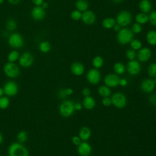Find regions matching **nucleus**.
I'll list each match as a JSON object with an SVG mask.
<instances>
[{"label": "nucleus", "mask_w": 156, "mask_h": 156, "mask_svg": "<svg viewBox=\"0 0 156 156\" xmlns=\"http://www.w3.org/2000/svg\"><path fill=\"white\" fill-rule=\"evenodd\" d=\"M133 36L134 34L131 29L124 27L121 29V30L118 32L116 40L120 44L124 45L129 43L133 39Z\"/></svg>", "instance_id": "1"}, {"label": "nucleus", "mask_w": 156, "mask_h": 156, "mask_svg": "<svg viewBox=\"0 0 156 156\" xmlns=\"http://www.w3.org/2000/svg\"><path fill=\"white\" fill-rule=\"evenodd\" d=\"M9 156H29V151L23 144L19 143H13L9 147Z\"/></svg>", "instance_id": "2"}, {"label": "nucleus", "mask_w": 156, "mask_h": 156, "mask_svg": "<svg viewBox=\"0 0 156 156\" xmlns=\"http://www.w3.org/2000/svg\"><path fill=\"white\" fill-rule=\"evenodd\" d=\"M60 114L65 118L72 116L75 111L74 103L71 100L63 101L59 106Z\"/></svg>", "instance_id": "3"}, {"label": "nucleus", "mask_w": 156, "mask_h": 156, "mask_svg": "<svg viewBox=\"0 0 156 156\" xmlns=\"http://www.w3.org/2000/svg\"><path fill=\"white\" fill-rule=\"evenodd\" d=\"M132 20V15L131 13L127 10H122L119 12L116 17V22L121 27L129 26Z\"/></svg>", "instance_id": "4"}, {"label": "nucleus", "mask_w": 156, "mask_h": 156, "mask_svg": "<svg viewBox=\"0 0 156 156\" xmlns=\"http://www.w3.org/2000/svg\"><path fill=\"white\" fill-rule=\"evenodd\" d=\"M112 104L118 108H122L127 104V98L126 96L120 92L114 93L112 98Z\"/></svg>", "instance_id": "5"}, {"label": "nucleus", "mask_w": 156, "mask_h": 156, "mask_svg": "<svg viewBox=\"0 0 156 156\" xmlns=\"http://www.w3.org/2000/svg\"><path fill=\"white\" fill-rule=\"evenodd\" d=\"M4 71L6 76L10 78H15L20 74L19 68L13 62L6 63L4 68Z\"/></svg>", "instance_id": "6"}, {"label": "nucleus", "mask_w": 156, "mask_h": 156, "mask_svg": "<svg viewBox=\"0 0 156 156\" xmlns=\"http://www.w3.org/2000/svg\"><path fill=\"white\" fill-rule=\"evenodd\" d=\"M87 80L93 85L98 84L101 79V76L99 71L96 68L90 69L87 73Z\"/></svg>", "instance_id": "7"}, {"label": "nucleus", "mask_w": 156, "mask_h": 156, "mask_svg": "<svg viewBox=\"0 0 156 156\" xmlns=\"http://www.w3.org/2000/svg\"><path fill=\"white\" fill-rule=\"evenodd\" d=\"M127 71L130 75H137L141 71V65L136 60H129L127 64Z\"/></svg>", "instance_id": "8"}, {"label": "nucleus", "mask_w": 156, "mask_h": 156, "mask_svg": "<svg viewBox=\"0 0 156 156\" xmlns=\"http://www.w3.org/2000/svg\"><path fill=\"white\" fill-rule=\"evenodd\" d=\"M81 20L86 25H93L96 21V16L93 11L87 10L82 13Z\"/></svg>", "instance_id": "9"}, {"label": "nucleus", "mask_w": 156, "mask_h": 156, "mask_svg": "<svg viewBox=\"0 0 156 156\" xmlns=\"http://www.w3.org/2000/svg\"><path fill=\"white\" fill-rule=\"evenodd\" d=\"M3 90L5 94L9 96H13L18 93V87L15 82L13 81H9L5 84Z\"/></svg>", "instance_id": "10"}, {"label": "nucleus", "mask_w": 156, "mask_h": 156, "mask_svg": "<svg viewBox=\"0 0 156 156\" xmlns=\"http://www.w3.org/2000/svg\"><path fill=\"white\" fill-rule=\"evenodd\" d=\"M9 43L13 48H19L23 46V40L20 34L15 33L10 35L9 40Z\"/></svg>", "instance_id": "11"}, {"label": "nucleus", "mask_w": 156, "mask_h": 156, "mask_svg": "<svg viewBox=\"0 0 156 156\" xmlns=\"http://www.w3.org/2000/svg\"><path fill=\"white\" fill-rule=\"evenodd\" d=\"M155 87L154 80L151 79H146L143 80L141 83V90L146 93H149L154 91Z\"/></svg>", "instance_id": "12"}, {"label": "nucleus", "mask_w": 156, "mask_h": 156, "mask_svg": "<svg viewBox=\"0 0 156 156\" xmlns=\"http://www.w3.org/2000/svg\"><path fill=\"white\" fill-rule=\"evenodd\" d=\"M136 56L140 62H146L148 61L151 57V51L147 47L141 48L139 49Z\"/></svg>", "instance_id": "13"}, {"label": "nucleus", "mask_w": 156, "mask_h": 156, "mask_svg": "<svg viewBox=\"0 0 156 156\" xmlns=\"http://www.w3.org/2000/svg\"><path fill=\"white\" fill-rule=\"evenodd\" d=\"M119 78L115 74H108L104 78V83L110 88L116 87L118 85Z\"/></svg>", "instance_id": "14"}, {"label": "nucleus", "mask_w": 156, "mask_h": 156, "mask_svg": "<svg viewBox=\"0 0 156 156\" xmlns=\"http://www.w3.org/2000/svg\"><path fill=\"white\" fill-rule=\"evenodd\" d=\"M33 56L29 52H25L23 54L20 58V64L25 68L30 66L33 63Z\"/></svg>", "instance_id": "15"}, {"label": "nucleus", "mask_w": 156, "mask_h": 156, "mask_svg": "<svg viewBox=\"0 0 156 156\" xmlns=\"http://www.w3.org/2000/svg\"><path fill=\"white\" fill-rule=\"evenodd\" d=\"M77 152L81 156H88L91 152V145L86 142H82L79 146H77Z\"/></svg>", "instance_id": "16"}, {"label": "nucleus", "mask_w": 156, "mask_h": 156, "mask_svg": "<svg viewBox=\"0 0 156 156\" xmlns=\"http://www.w3.org/2000/svg\"><path fill=\"white\" fill-rule=\"evenodd\" d=\"M70 69L71 73L77 76L82 75L85 71V68L83 65L79 62H73L71 65Z\"/></svg>", "instance_id": "17"}, {"label": "nucleus", "mask_w": 156, "mask_h": 156, "mask_svg": "<svg viewBox=\"0 0 156 156\" xmlns=\"http://www.w3.org/2000/svg\"><path fill=\"white\" fill-rule=\"evenodd\" d=\"M32 16L35 20H43L45 16L44 9L40 6L35 7L32 11Z\"/></svg>", "instance_id": "18"}, {"label": "nucleus", "mask_w": 156, "mask_h": 156, "mask_svg": "<svg viewBox=\"0 0 156 156\" xmlns=\"http://www.w3.org/2000/svg\"><path fill=\"white\" fill-rule=\"evenodd\" d=\"M138 7L140 11L144 13H147L152 10V4L149 0H141Z\"/></svg>", "instance_id": "19"}, {"label": "nucleus", "mask_w": 156, "mask_h": 156, "mask_svg": "<svg viewBox=\"0 0 156 156\" xmlns=\"http://www.w3.org/2000/svg\"><path fill=\"white\" fill-rule=\"evenodd\" d=\"M91 131L88 127H82L79 132V136L83 141H86L91 137Z\"/></svg>", "instance_id": "20"}, {"label": "nucleus", "mask_w": 156, "mask_h": 156, "mask_svg": "<svg viewBox=\"0 0 156 156\" xmlns=\"http://www.w3.org/2000/svg\"><path fill=\"white\" fill-rule=\"evenodd\" d=\"M83 105L87 110H93L96 106V101L93 98L90 96H86L83 99Z\"/></svg>", "instance_id": "21"}, {"label": "nucleus", "mask_w": 156, "mask_h": 156, "mask_svg": "<svg viewBox=\"0 0 156 156\" xmlns=\"http://www.w3.org/2000/svg\"><path fill=\"white\" fill-rule=\"evenodd\" d=\"M146 38L147 42L151 46L156 45V31L154 30H151L146 34Z\"/></svg>", "instance_id": "22"}, {"label": "nucleus", "mask_w": 156, "mask_h": 156, "mask_svg": "<svg viewBox=\"0 0 156 156\" xmlns=\"http://www.w3.org/2000/svg\"><path fill=\"white\" fill-rule=\"evenodd\" d=\"M76 7L77 10L80 12H85L88 10L89 4L87 0H77L76 2Z\"/></svg>", "instance_id": "23"}, {"label": "nucleus", "mask_w": 156, "mask_h": 156, "mask_svg": "<svg viewBox=\"0 0 156 156\" xmlns=\"http://www.w3.org/2000/svg\"><path fill=\"white\" fill-rule=\"evenodd\" d=\"M115 24H116V20L113 18H111V17H108L104 19L102 22V27L107 29L113 28Z\"/></svg>", "instance_id": "24"}, {"label": "nucleus", "mask_w": 156, "mask_h": 156, "mask_svg": "<svg viewBox=\"0 0 156 156\" xmlns=\"http://www.w3.org/2000/svg\"><path fill=\"white\" fill-rule=\"evenodd\" d=\"M135 21L137 23L141 24H146L147 21H149V16L147 13H139L135 16Z\"/></svg>", "instance_id": "25"}, {"label": "nucleus", "mask_w": 156, "mask_h": 156, "mask_svg": "<svg viewBox=\"0 0 156 156\" xmlns=\"http://www.w3.org/2000/svg\"><path fill=\"white\" fill-rule=\"evenodd\" d=\"M98 94L103 98L109 97L111 94V90L110 87L106 85H101L98 89Z\"/></svg>", "instance_id": "26"}, {"label": "nucleus", "mask_w": 156, "mask_h": 156, "mask_svg": "<svg viewBox=\"0 0 156 156\" xmlns=\"http://www.w3.org/2000/svg\"><path fill=\"white\" fill-rule=\"evenodd\" d=\"M92 64L94 68H101L104 65V59L101 56L97 55L93 58L92 60Z\"/></svg>", "instance_id": "27"}, {"label": "nucleus", "mask_w": 156, "mask_h": 156, "mask_svg": "<svg viewBox=\"0 0 156 156\" xmlns=\"http://www.w3.org/2000/svg\"><path fill=\"white\" fill-rule=\"evenodd\" d=\"M113 70L117 74H122L125 72V66L121 62H116L113 65Z\"/></svg>", "instance_id": "28"}, {"label": "nucleus", "mask_w": 156, "mask_h": 156, "mask_svg": "<svg viewBox=\"0 0 156 156\" xmlns=\"http://www.w3.org/2000/svg\"><path fill=\"white\" fill-rule=\"evenodd\" d=\"M130 47L133 50H139L142 48V43L141 42L137 39H133L130 42Z\"/></svg>", "instance_id": "29"}, {"label": "nucleus", "mask_w": 156, "mask_h": 156, "mask_svg": "<svg viewBox=\"0 0 156 156\" xmlns=\"http://www.w3.org/2000/svg\"><path fill=\"white\" fill-rule=\"evenodd\" d=\"M10 104L9 99L6 96L0 97V108L5 109L7 108Z\"/></svg>", "instance_id": "30"}, {"label": "nucleus", "mask_w": 156, "mask_h": 156, "mask_svg": "<svg viewBox=\"0 0 156 156\" xmlns=\"http://www.w3.org/2000/svg\"><path fill=\"white\" fill-rule=\"evenodd\" d=\"M39 49L43 52H48L51 49L50 43L48 41H43L40 44Z\"/></svg>", "instance_id": "31"}, {"label": "nucleus", "mask_w": 156, "mask_h": 156, "mask_svg": "<svg viewBox=\"0 0 156 156\" xmlns=\"http://www.w3.org/2000/svg\"><path fill=\"white\" fill-rule=\"evenodd\" d=\"M147 72L151 77H156V63H152L149 65Z\"/></svg>", "instance_id": "32"}, {"label": "nucleus", "mask_w": 156, "mask_h": 156, "mask_svg": "<svg viewBox=\"0 0 156 156\" xmlns=\"http://www.w3.org/2000/svg\"><path fill=\"white\" fill-rule=\"evenodd\" d=\"M17 139L20 143L25 142L27 139V133L24 130L20 131L17 135Z\"/></svg>", "instance_id": "33"}, {"label": "nucleus", "mask_w": 156, "mask_h": 156, "mask_svg": "<svg viewBox=\"0 0 156 156\" xmlns=\"http://www.w3.org/2000/svg\"><path fill=\"white\" fill-rule=\"evenodd\" d=\"M82 12L78 10H74L71 13V18L74 21H79L82 18Z\"/></svg>", "instance_id": "34"}, {"label": "nucleus", "mask_w": 156, "mask_h": 156, "mask_svg": "<svg viewBox=\"0 0 156 156\" xmlns=\"http://www.w3.org/2000/svg\"><path fill=\"white\" fill-rule=\"evenodd\" d=\"M149 21L151 24L152 26L156 27V10L152 11L149 15Z\"/></svg>", "instance_id": "35"}, {"label": "nucleus", "mask_w": 156, "mask_h": 156, "mask_svg": "<svg viewBox=\"0 0 156 156\" xmlns=\"http://www.w3.org/2000/svg\"><path fill=\"white\" fill-rule=\"evenodd\" d=\"M19 57V53L16 51H12L8 55V60L9 62H13L16 61Z\"/></svg>", "instance_id": "36"}, {"label": "nucleus", "mask_w": 156, "mask_h": 156, "mask_svg": "<svg viewBox=\"0 0 156 156\" xmlns=\"http://www.w3.org/2000/svg\"><path fill=\"white\" fill-rule=\"evenodd\" d=\"M126 55V57L127 58V59H129V60H134V58L136 56V54L135 50H133L132 49H129L127 50Z\"/></svg>", "instance_id": "37"}, {"label": "nucleus", "mask_w": 156, "mask_h": 156, "mask_svg": "<svg viewBox=\"0 0 156 156\" xmlns=\"http://www.w3.org/2000/svg\"><path fill=\"white\" fill-rule=\"evenodd\" d=\"M142 26L139 23H134L132 26V31L133 34H139L142 31Z\"/></svg>", "instance_id": "38"}, {"label": "nucleus", "mask_w": 156, "mask_h": 156, "mask_svg": "<svg viewBox=\"0 0 156 156\" xmlns=\"http://www.w3.org/2000/svg\"><path fill=\"white\" fill-rule=\"evenodd\" d=\"M16 24L13 20L10 19L8 20V21L7 22V28L9 30H13L16 29Z\"/></svg>", "instance_id": "39"}, {"label": "nucleus", "mask_w": 156, "mask_h": 156, "mask_svg": "<svg viewBox=\"0 0 156 156\" xmlns=\"http://www.w3.org/2000/svg\"><path fill=\"white\" fill-rule=\"evenodd\" d=\"M102 104L105 107H109L112 104L111 98L109 97L103 98V99L102 100Z\"/></svg>", "instance_id": "40"}, {"label": "nucleus", "mask_w": 156, "mask_h": 156, "mask_svg": "<svg viewBox=\"0 0 156 156\" xmlns=\"http://www.w3.org/2000/svg\"><path fill=\"white\" fill-rule=\"evenodd\" d=\"M72 143L76 146H79L82 143V140L80 138L79 136H74L72 137L71 139Z\"/></svg>", "instance_id": "41"}, {"label": "nucleus", "mask_w": 156, "mask_h": 156, "mask_svg": "<svg viewBox=\"0 0 156 156\" xmlns=\"http://www.w3.org/2000/svg\"><path fill=\"white\" fill-rule=\"evenodd\" d=\"M58 95L60 99L65 98L68 96L66 94V88H62V89L60 90V91H58Z\"/></svg>", "instance_id": "42"}, {"label": "nucleus", "mask_w": 156, "mask_h": 156, "mask_svg": "<svg viewBox=\"0 0 156 156\" xmlns=\"http://www.w3.org/2000/svg\"><path fill=\"white\" fill-rule=\"evenodd\" d=\"M82 94H83L85 97L88 96H90V94H91V90H90L88 88L85 87V88H84L82 89Z\"/></svg>", "instance_id": "43"}, {"label": "nucleus", "mask_w": 156, "mask_h": 156, "mask_svg": "<svg viewBox=\"0 0 156 156\" xmlns=\"http://www.w3.org/2000/svg\"><path fill=\"white\" fill-rule=\"evenodd\" d=\"M127 83H128L127 80L126 79L122 78V79H119L118 85H119L121 87H126L127 85Z\"/></svg>", "instance_id": "44"}, {"label": "nucleus", "mask_w": 156, "mask_h": 156, "mask_svg": "<svg viewBox=\"0 0 156 156\" xmlns=\"http://www.w3.org/2000/svg\"><path fill=\"white\" fill-rule=\"evenodd\" d=\"M82 105L80 102L74 103V109H75V110L79 111V110H82Z\"/></svg>", "instance_id": "45"}, {"label": "nucleus", "mask_w": 156, "mask_h": 156, "mask_svg": "<svg viewBox=\"0 0 156 156\" xmlns=\"http://www.w3.org/2000/svg\"><path fill=\"white\" fill-rule=\"evenodd\" d=\"M149 101L153 105H155L156 103V95L155 94H152V96H150L149 98Z\"/></svg>", "instance_id": "46"}, {"label": "nucleus", "mask_w": 156, "mask_h": 156, "mask_svg": "<svg viewBox=\"0 0 156 156\" xmlns=\"http://www.w3.org/2000/svg\"><path fill=\"white\" fill-rule=\"evenodd\" d=\"M113 30H114L115 31H116V32H118V31H119V30H121V26L120 25H119L118 24H115V26H113Z\"/></svg>", "instance_id": "47"}, {"label": "nucleus", "mask_w": 156, "mask_h": 156, "mask_svg": "<svg viewBox=\"0 0 156 156\" xmlns=\"http://www.w3.org/2000/svg\"><path fill=\"white\" fill-rule=\"evenodd\" d=\"M66 92L67 95L69 96L73 93V90L71 88H66Z\"/></svg>", "instance_id": "48"}, {"label": "nucleus", "mask_w": 156, "mask_h": 156, "mask_svg": "<svg viewBox=\"0 0 156 156\" xmlns=\"http://www.w3.org/2000/svg\"><path fill=\"white\" fill-rule=\"evenodd\" d=\"M43 1V0H32L33 2H34L35 5H38V6H39L40 5H41V4H42Z\"/></svg>", "instance_id": "49"}, {"label": "nucleus", "mask_w": 156, "mask_h": 156, "mask_svg": "<svg viewBox=\"0 0 156 156\" xmlns=\"http://www.w3.org/2000/svg\"><path fill=\"white\" fill-rule=\"evenodd\" d=\"M20 0H9V1L12 3V4H17Z\"/></svg>", "instance_id": "50"}, {"label": "nucleus", "mask_w": 156, "mask_h": 156, "mask_svg": "<svg viewBox=\"0 0 156 156\" xmlns=\"http://www.w3.org/2000/svg\"><path fill=\"white\" fill-rule=\"evenodd\" d=\"M48 4L47 3V2H43L42 3V8H43L44 9H46V7H48Z\"/></svg>", "instance_id": "51"}, {"label": "nucleus", "mask_w": 156, "mask_h": 156, "mask_svg": "<svg viewBox=\"0 0 156 156\" xmlns=\"http://www.w3.org/2000/svg\"><path fill=\"white\" fill-rule=\"evenodd\" d=\"M113 2L115 3H116V4H118V3H121V2L123 1V0H112Z\"/></svg>", "instance_id": "52"}, {"label": "nucleus", "mask_w": 156, "mask_h": 156, "mask_svg": "<svg viewBox=\"0 0 156 156\" xmlns=\"http://www.w3.org/2000/svg\"><path fill=\"white\" fill-rule=\"evenodd\" d=\"M4 93V90H3V88H0V97L2 96V95H3Z\"/></svg>", "instance_id": "53"}, {"label": "nucleus", "mask_w": 156, "mask_h": 156, "mask_svg": "<svg viewBox=\"0 0 156 156\" xmlns=\"http://www.w3.org/2000/svg\"><path fill=\"white\" fill-rule=\"evenodd\" d=\"M2 140H3V137H2V134L0 133V144L2 143Z\"/></svg>", "instance_id": "54"}, {"label": "nucleus", "mask_w": 156, "mask_h": 156, "mask_svg": "<svg viewBox=\"0 0 156 156\" xmlns=\"http://www.w3.org/2000/svg\"><path fill=\"white\" fill-rule=\"evenodd\" d=\"M154 82H155V85H156V77H155V80H154Z\"/></svg>", "instance_id": "55"}, {"label": "nucleus", "mask_w": 156, "mask_h": 156, "mask_svg": "<svg viewBox=\"0 0 156 156\" xmlns=\"http://www.w3.org/2000/svg\"><path fill=\"white\" fill-rule=\"evenodd\" d=\"M3 2V0H0V4Z\"/></svg>", "instance_id": "56"}, {"label": "nucleus", "mask_w": 156, "mask_h": 156, "mask_svg": "<svg viewBox=\"0 0 156 156\" xmlns=\"http://www.w3.org/2000/svg\"><path fill=\"white\" fill-rule=\"evenodd\" d=\"M155 105H156V103H155Z\"/></svg>", "instance_id": "57"}]
</instances>
